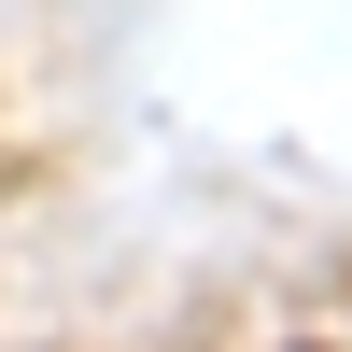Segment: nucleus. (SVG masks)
Instances as JSON below:
<instances>
[]
</instances>
